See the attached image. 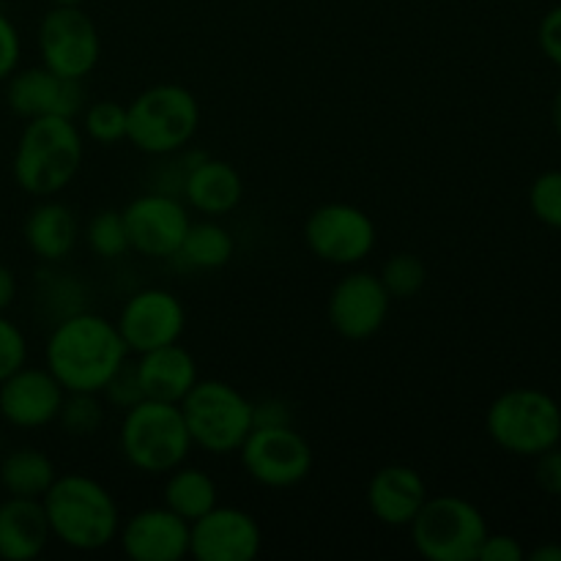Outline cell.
<instances>
[{
  "mask_svg": "<svg viewBox=\"0 0 561 561\" xmlns=\"http://www.w3.org/2000/svg\"><path fill=\"white\" fill-rule=\"evenodd\" d=\"M129 359L118 327L104 316L80 310L49 332L44 365L66 392H102L115 370Z\"/></svg>",
  "mask_w": 561,
  "mask_h": 561,
  "instance_id": "obj_1",
  "label": "cell"
},
{
  "mask_svg": "<svg viewBox=\"0 0 561 561\" xmlns=\"http://www.w3.org/2000/svg\"><path fill=\"white\" fill-rule=\"evenodd\" d=\"M53 540L80 553H93L118 540L121 510L113 493L93 477L58 474L42 496Z\"/></svg>",
  "mask_w": 561,
  "mask_h": 561,
  "instance_id": "obj_2",
  "label": "cell"
},
{
  "mask_svg": "<svg viewBox=\"0 0 561 561\" xmlns=\"http://www.w3.org/2000/svg\"><path fill=\"white\" fill-rule=\"evenodd\" d=\"M85 159L75 118H31L16 140L14 181L33 197H55L77 179Z\"/></svg>",
  "mask_w": 561,
  "mask_h": 561,
  "instance_id": "obj_3",
  "label": "cell"
},
{
  "mask_svg": "<svg viewBox=\"0 0 561 561\" xmlns=\"http://www.w3.org/2000/svg\"><path fill=\"white\" fill-rule=\"evenodd\" d=\"M201 104L179 82H157L126 104V140L148 157H168L195 140Z\"/></svg>",
  "mask_w": 561,
  "mask_h": 561,
  "instance_id": "obj_4",
  "label": "cell"
},
{
  "mask_svg": "<svg viewBox=\"0 0 561 561\" xmlns=\"http://www.w3.org/2000/svg\"><path fill=\"white\" fill-rule=\"evenodd\" d=\"M118 447L135 471L170 474L181 463H186L192 453V438L179 405L146 398L124 411Z\"/></svg>",
  "mask_w": 561,
  "mask_h": 561,
  "instance_id": "obj_5",
  "label": "cell"
},
{
  "mask_svg": "<svg viewBox=\"0 0 561 561\" xmlns=\"http://www.w3.org/2000/svg\"><path fill=\"white\" fill-rule=\"evenodd\" d=\"M485 431L504 453L537 458L561 444V405L542 389L513 387L488 405Z\"/></svg>",
  "mask_w": 561,
  "mask_h": 561,
  "instance_id": "obj_6",
  "label": "cell"
},
{
  "mask_svg": "<svg viewBox=\"0 0 561 561\" xmlns=\"http://www.w3.org/2000/svg\"><path fill=\"white\" fill-rule=\"evenodd\" d=\"M190 431L192 447L225 458L239 453L244 438L255 427L252 400L241 394L233 383L219 378H201L179 403Z\"/></svg>",
  "mask_w": 561,
  "mask_h": 561,
  "instance_id": "obj_7",
  "label": "cell"
},
{
  "mask_svg": "<svg viewBox=\"0 0 561 561\" xmlns=\"http://www.w3.org/2000/svg\"><path fill=\"white\" fill-rule=\"evenodd\" d=\"M409 529L416 553L427 561H477L491 531L482 510L453 493L427 496Z\"/></svg>",
  "mask_w": 561,
  "mask_h": 561,
  "instance_id": "obj_8",
  "label": "cell"
},
{
  "mask_svg": "<svg viewBox=\"0 0 561 561\" xmlns=\"http://www.w3.org/2000/svg\"><path fill=\"white\" fill-rule=\"evenodd\" d=\"M239 458L250 480L272 491L301 485L316 463L310 442L294 425L252 427Z\"/></svg>",
  "mask_w": 561,
  "mask_h": 561,
  "instance_id": "obj_9",
  "label": "cell"
},
{
  "mask_svg": "<svg viewBox=\"0 0 561 561\" xmlns=\"http://www.w3.org/2000/svg\"><path fill=\"white\" fill-rule=\"evenodd\" d=\"M42 64L69 80H85L102 58V38L82 5H53L38 22Z\"/></svg>",
  "mask_w": 561,
  "mask_h": 561,
  "instance_id": "obj_10",
  "label": "cell"
},
{
  "mask_svg": "<svg viewBox=\"0 0 561 561\" xmlns=\"http://www.w3.org/2000/svg\"><path fill=\"white\" fill-rule=\"evenodd\" d=\"M376 222L354 203H323L305 222L307 250L332 266H356L376 250Z\"/></svg>",
  "mask_w": 561,
  "mask_h": 561,
  "instance_id": "obj_11",
  "label": "cell"
},
{
  "mask_svg": "<svg viewBox=\"0 0 561 561\" xmlns=\"http://www.w3.org/2000/svg\"><path fill=\"white\" fill-rule=\"evenodd\" d=\"M129 236V250L151 261L175 257L186 228H190V206L179 195L148 190L121 208Z\"/></svg>",
  "mask_w": 561,
  "mask_h": 561,
  "instance_id": "obj_12",
  "label": "cell"
},
{
  "mask_svg": "<svg viewBox=\"0 0 561 561\" xmlns=\"http://www.w3.org/2000/svg\"><path fill=\"white\" fill-rule=\"evenodd\" d=\"M115 327L129 354H146L179 343L186 329V310L173 290L142 288L124 301Z\"/></svg>",
  "mask_w": 561,
  "mask_h": 561,
  "instance_id": "obj_13",
  "label": "cell"
},
{
  "mask_svg": "<svg viewBox=\"0 0 561 561\" xmlns=\"http://www.w3.org/2000/svg\"><path fill=\"white\" fill-rule=\"evenodd\" d=\"M392 307V296L381 277L373 272H351L329 294V323L340 337L351 343L376 337L383 329Z\"/></svg>",
  "mask_w": 561,
  "mask_h": 561,
  "instance_id": "obj_14",
  "label": "cell"
},
{
  "mask_svg": "<svg viewBox=\"0 0 561 561\" xmlns=\"http://www.w3.org/2000/svg\"><path fill=\"white\" fill-rule=\"evenodd\" d=\"M261 548V524L241 507L217 504L190 524V557L197 561H252Z\"/></svg>",
  "mask_w": 561,
  "mask_h": 561,
  "instance_id": "obj_15",
  "label": "cell"
},
{
  "mask_svg": "<svg viewBox=\"0 0 561 561\" xmlns=\"http://www.w3.org/2000/svg\"><path fill=\"white\" fill-rule=\"evenodd\" d=\"M5 104L14 115L31 118H75L85 107V88L82 80L55 75L47 66H31V69H16L5 80Z\"/></svg>",
  "mask_w": 561,
  "mask_h": 561,
  "instance_id": "obj_16",
  "label": "cell"
},
{
  "mask_svg": "<svg viewBox=\"0 0 561 561\" xmlns=\"http://www.w3.org/2000/svg\"><path fill=\"white\" fill-rule=\"evenodd\" d=\"M66 389L47 367L22 365L0 381V416L16 431H38L58 420Z\"/></svg>",
  "mask_w": 561,
  "mask_h": 561,
  "instance_id": "obj_17",
  "label": "cell"
},
{
  "mask_svg": "<svg viewBox=\"0 0 561 561\" xmlns=\"http://www.w3.org/2000/svg\"><path fill=\"white\" fill-rule=\"evenodd\" d=\"M118 542L131 561H181L190 557V524L164 504L142 507L121 520Z\"/></svg>",
  "mask_w": 561,
  "mask_h": 561,
  "instance_id": "obj_18",
  "label": "cell"
},
{
  "mask_svg": "<svg viewBox=\"0 0 561 561\" xmlns=\"http://www.w3.org/2000/svg\"><path fill=\"white\" fill-rule=\"evenodd\" d=\"M427 502V485L411 466L389 463L367 482V510L389 529H409Z\"/></svg>",
  "mask_w": 561,
  "mask_h": 561,
  "instance_id": "obj_19",
  "label": "cell"
},
{
  "mask_svg": "<svg viewBox=\"0 0 561 561\" xmlns=\"http://www.w3.org/2000/svg\"><path fill=\"white\" fill-rule=\"evenodd\" d=\"M244 197V181L241 173L225 159H214L203 153L186 173L181 186V201L195 208L203 217L219 219L236 211Z\"/></svg>",
  "mask_w": 561,
  "mask_h": 561,
  "instance_id": "obj_20",
  "label": "cell"
},
{
  "mask_svg": "<svg viewBox=\"0 0 561 561\" xmlns=\"http://www.w3.org/2000/svg\"><path fill=\"white\" fill-rule=\"evenodd\" d=\"M135 365L148 400L179 405L192 392V387L201 381L195 356L181 343H170L162 345V348L137 354Z\"/></svg>",
  "mask_w": 561,
  "mask_h": 561,
  "instance_id": "obj_21",
  "label": "cell"
},
{
  "mask_svg": "<svg viewBox=\"0 0 561 561\" xmlns=\"http://www.w3.org/2000/svg\"><path fill=\"white\" fill-rule=\"evenodd\" d=\"M53 531L42 499L5 496L0 502V559L33 561L47 551Z\"/></svg>",
  "mask_w": 561,
  "mask_h": 561,
  "instance_id": "obj_22",
  "label": "cell"
},
{
  "mask_svg": "<svg viewBox=\"0 0 561 561\" xmlns=\"http://www.w3.org/2000/svg\"><path fill=\"white\" fill-rule=\"evenodd\" d=\"M22 236H25L27 250L38 261L47 266H58L75 252L77 241H80V219L66 203L55 201V197H42V203L27 214Z\"/></svg>",
  "mask_w": 561,
  "mask_h": 561,
  "instance_id": "obj_23",
  "label": "cell"
},
{
  "mask_svg": "<svg viewBox=\"0 0 561 561\" xmlns=\"http://www.w3.org/2000/svg\"><path fill=\"white\" fill-rule=\"evenodd\" d=\"M162 504L192 524L219 504V488L206 469L181 463L164 480Z\"/></svg>",
  "mask_w": 561,
  "mask_h": 561,
  "instance_id": "obj_24",
  "label": "cell"
},
{
  "mask_svg": "<svg viewBox=\"0 0 561 561\" xmlns=\"http://www.w3.org/2000/svg\"><path fill=\"white\" fill-rule=\"evenodd\" d=\"M58 477L53 458L36 447H20L0 455V488L9 496L42 499Z\"/></svg>",
  "mask_w": 561,
  "mask_h": 561,
  "instance_id": "obj_25",
  "label": "cell"
},
{
  "mask_svg": "<svg viewBox=\"0 0 561 561\" xmlns=\"http://www.w3.org/2000/svg\"><path fill=\"white\" fill-rule=\"evenodd\" d=\"M233 255L236 239L225 225H219L211 217L201 219V222H190L184 241L175 252V257L186 268H195V272H217V268L228 266Z\"/></svg>",
  "mask_w": 561,
  "mask_h": 561,
  "instance_id": "obj_26",
  "label": "cell"
},
{
  "mask_svg": "<svg viewBox=\"0 0 561 561\" xmlns=\"http://www.w3.org/2000/svg\"><path fill=\"white\" fill-rule=\"evenodd\" d=\"M107 420V403L99 392H66L58 411V425L66 436L91 438Z\"/></svg>",
  "mask_w": 561,
  "mask_h": 561,
  "instance_id": "obj_27",
  "label": "cell"
},
{
  "mask_svg": "<svg viewBox=\"0 0 561 561\" xmlns=\"http://www.w3.org/2000/svg\"><path fill=\"white\" fill-rule=\"evenodd\" d=\"M85 244L102 261H118L126 252H131L121 208H104V211H96L88 219Z\"/></svg>",
  "mask_w": 561,
  "mask_h": 561,
  "instance_id": "obj_28",
  "label": "cell"
},
{
  "mask_svg": "<svg viewBox=\"0 0 561 561\" xmlns=\"http://www.w3.org/2000/svg\"><path fill=\"white\" fill-rule=\"evenodd\" d=\"M378 277H381L383 288L389 290L392 299H411L425 288L427 266L422 257L411 255V252H398V255L383 261Z\"/></svg>",
  "mask_w": 561,
  "mask_h": 561,
  "instance_id": "obj_29",
  "label": "cell"
},
{
  "mask_svg": "<svg viewBox=\"0 0 561 561\" xmlns=\"http://www.w3.org/2000/svg\"><path fill=\"white\" fill-rule=\"evenodd\" d=\"M82 131L88 140L99 146H115L126 140V104L113 102V99L88 104L82 110Z\"/></svg>",
  "mask_w": 561,
  "mask_h": 561,
  "instance_id": "obj_30",
  "label": "cell"
},
{
  "mask_svg": "<svg viewBox=\"0 0 561 561\" xmlns=\"http://www.w3.org/2000/svg\"><path fill=\"white\" fill-rule=\"evenodd\" d=\"M529 208L546 228L561 230V170H546L531 181Z\"/></svg>",
  "mask_w": 561,
  "mask_h": 561,
  "instance_id": "obj_31",
  "label": "cell"
},
{
  "mask_svg": "<svg viewBox=\"0 0 561 561\" xmlns=\"http://www.w3.org/2000/svg\"><path fill=\"white\" fill-rule=\"evenodd\" d=\"M104 398V403L110 409L129 411L131 405H137L140 400H146V392L140 387V376H137V365L131 359H126L118 370L110 376V381L104 383V389L99 392Z\"/></svg>",
  "mask_w": 561,
  "mask_h": 561,
  "instance_id": "obj_32",
  "label": "cell"
},
{
  "mask_svg": "<svg viewBox=\"0 0 561 561\" xmlns=\"http://www.w3.org/2000/svg\"><path fill=\"white\" fill-rule=\"evenodd\" d=\"M27 365V337L14 321L0 312V381Z\"/></svg>",
  "mask_w": 561,
  "mask_h": 561,
  "instance_id": "obj_33",
  "label": "cell"
},
{
  "mask_svg": "<svg viewBox=\"0 0 561 561\" xmlns=\"http://www.w3.org/2000/svg\"><path fill=\"white\" fill-rule=\"evenodd\" d=\"M22 58V38L14 22L0 11V82L9 80Z\"/></svg>",
  "mask_w": 561,
  "mask_h": 561,
  "instance_id": "obj_34",
  "label": "cell"
},
{
  "mask_svg": "<svg viewBox=\"0 0 561 561\" xmlns=\"http://www.w3.org/2000/svg\"><path fill=\"white\" fill-rule=\"evenodd\" d=\"M535 482L542 493L561 499V444L535 458Z\"/></svg>",
  "mask_w": 561,
  "mask_h": 561,
  "instance_id": "obj_35",
  "label": "cell"
},
{
  "mask_svg": "<svg viewBox=\"0 0 561 561\" xmlns=\"http://www.w3.org/2000/svg\"><path fill=\"white\" fill-rule=\"evenodd\" d=\"M524 559H526V551L524 546H520L518 537L504 535V531H499V535L488 531V537L482 540L480 553H477V561H524Z\"/></svg>",
  "mask_w": 561,
  "mask_h": 561,
  "instance_id": "obj_36",
  "label": "cell"
},
{
  "mask_svg": "<svg viewBox=\"0 0 561 561\" xmlns=\"http://www.w3.org/2000/svg\"><path fill=\"white\" fill-rule=\"evenodd\" d=\"M537 44H540L542 55L561 69V3L542 14L540 27H537Z\"/></svg>",
  "mask_w": 561,
  "mask_h": 561,
  "instance_id": "obj_37",
  "label": "cell"
},
{
  "mask_svg": "<svg viewBox=\"0 0 561 561\" xmlns=\"http://www.w3.org/2000/svg\"><path fill=\"white\" fill-rule=\"evenodd\" d=\"M252 422L255 427H283L294 425V411L283 398H263L252 403Z\"/></svg>",
  "mask_w": 561,
  "mask_h": 561,
  "instance_id": "obj_38",
  "label": "cell"
},
{
  "mask_svg": "<svg viewBox=\"0 0 561 561\" xmlns=\"http://www.w3.org/2000/svg\"><path fill=\"white\" fill-rule=\"evenodd\" d=\"M16 299V277L3 261H0V312L9 310Z\"/></svg>",
  "mask_w": 561,
  "mask_h": 561,
  "instance_id": "obj_39",
  "label": "cell"
},
{
  "mask_svg": "<svg viewBox=\"0 0 561 561\" xmlns=\"http://www.w3.org/2000/svg\"><path fill=\"white\" fill-rule=\"evenodd\" d=\"M526 557L531 561H561V542H542V546H537Z\"/></svg>",
  "mask_w": 561,
  "mask_h": 561,
  "instance_id": "obj_40",
  "label": "cell"
},
{
  "mask_svg": "<svg viewBox=\"0 0 561 561\" xmlns=\"http://www.w3.org/2000/svg\"><path fill=\"white\" fill-rule=\"evenodd\" d=\"M551 124H553V131H557L561 140V88L557 91V96H553V104H551Z\"/></svg>",
  "mask_w": 561,
  "mask_h": 561,
  "instance_id": "obj_41",
  "label": "cell"
},
{
  "mask_svg": "<svg viewBox=\"0 0 561 561\" xmlns=\"http://www.w3.org/2000/svg\"><path fill=\"white\" fill-rule=\"evenodd\" d=\"M53 5H82V0H49Z\"/></svg>",
  "mask_w": 561,
  "mask_h": 561,
  "instance_id": "obj_42",
  "label": "cell"
}]
</instances>
